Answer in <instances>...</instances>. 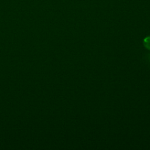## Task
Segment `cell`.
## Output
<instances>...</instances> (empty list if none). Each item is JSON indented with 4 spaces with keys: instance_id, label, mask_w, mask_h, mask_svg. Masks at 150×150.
Returning <instances> with one entry per match:
<instances>
[{
    "instance_id": "6da1fadb",
    "label": "cell",
    "mask_w": 150,
    "mask_h": 150,
    "mask_svg": "<svg viewBox=\"0 0 150 150\" xmlns=\"http://www.w3.org/2000/svg\"><path fill=\"white\" fill-rule=\"evenodd\" d=\"M143 43L145 48L148 50H150V36L146 37L143 41Z\"/></svg>"
}]
</instances>
